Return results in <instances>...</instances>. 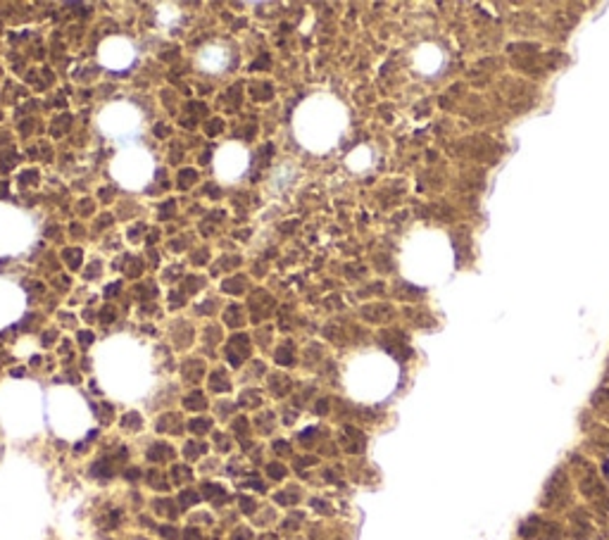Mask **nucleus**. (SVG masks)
Masks as SVG:
<instances>
[{
    "label": "nucleus",
    "mask_w": 609,
    "mask_h": 540,
    "mask_svg": "<svg viewBox=\"0 0 609 540\" xmlns=\"http://www.w3.org/2000/svg\"><path fill=\"white\" fill-rule=\"evenodd\" d=\"M245 357H248V338L245 336H236L229 343V360L233 364H241Z\"/></svg>",
    "instance_id": "1"
},
{
    "label": "nucleus",
    "mask_w": 609,
    "mask_h": 540,
    "mask_svg": "<svg viewBox=\"0 0 609 540\" xmlns=\"http://www.w3.org/2000/svg\"><path fill=\"white\" fill-rule=\"evenodd\" d=\"M157 431H167V433H181V416L169 412L157 419Z\"/></svg>",
    "instance_id": "2"
},
{
    "label": "nucleus",
    "mask_w": 609,
    "mask_h": 540,
    "mask_svg": "<svg viewBox=\"0 0 609 540\" xmlns=\"http://www.w3.org/2000/svg\"><path fill=\"white\" fill-rule=\"evenodd\" d=\"M171 457H174V450H171L167 443H155L148 450V459H150V462H167Z\"/></svg>",
    "instance_id": "3"
},
{
    "label": "nucleus",
    "mask_w": 609,
    "mask_h": 540,
    "mask_svg": "<svg viewBox=\"0 0 609 540\" xmlns=\"http://www.w3.org/2000/svg\"><path fill=\"white\" fill-rule=\"evenodd\" d=\"M200 495H202L205 500H217V502H219V498L226 500V498H224V488L217 486V483H202Z\"/></svg>",
    "instance_id": "4"
},
{
    "label": "nucleus",
    "mask_w": 609,
    "mask_h": 540,
    "mask_svg": "<svg viewBox=\"0 0 609 540\" xmlns=\"http://www.w3.org/2000/svg\"><path fill=\"white\" fill-rule=\"evenodd\" d=\"M183 404H186V409H193V412H200V409H205L207 407V400H205V395H202V393H190V395L186 397V400H183Z\"/></svg>",
    "instance_id": "5"
},
{
    "label": "nucleus",
    "mask_w": 609,
    "mask_h": 540,
    "mask_svg": "<svg viewBox=\"0 0 609 540\" xmlns=\"http://www.w3.org/2000/svg\"><path fill=\"white\" fill-rule=\"evenodd\" d=\"M195 502H200V493H195V490H181L179 495V505L181 509H186L190 505H195Z\"/></svg>",
    "instance_id": "6"
},
{
    "label": "nucleus",
    "mask_w": 609,
    "mask_h": 540,
    "mask_svg": "<svg viewBox=\"0 0 609 540\" xmlns=\"http://www.w3.org/2000/svg\"><path fill=\"white\" fill-rule=\"evenodd\" d=\"M272 390H274V395H286L288 390H291V381H288L286 376H279V381H276V378H272Z\"/></svg>",
    "instance_id": "7"
},
{
    "label": "nucleus",
    "mask_w": 609,
    "mask_h": 540,
    "mask_svg": "<svg viewBox=\"0 0 609 540\" xmlns=\"http://www.w3.org/2000/svg\"><path fill=\"white\" fill-rule=\"evenodd\" d=\"M171 478H174L176 483H186L193 478V474H190L188 466H174V469H171Z\"/></svg>",
    "instance_id": "8"
},
{
    "label": "nucleus",
    "mask_w": 609,
    "mask_h": 540,
    "mask_svg": "<svg viewBox=\"0 0 609 540\" xmlns=\"http://www.w3.org/2000/svg\"><path fill=\"white\" fill-rule=\"evenodd\" d=\"M122 426H124L126 431H138V428H140V416L136 412H129L124 419H122Z\"/></svg>",
    "instance_id": "9"
},
{
    "label": "nucleus",
    "mask_w": 609,
    "mask_h": 540,
    "mask_svg": "<svg viewBox=\"0 0 609 540\" xmlns=\"http://www.w3.org/2000/svg\"><path fill=\"white\" fill-rule=\"evenodd\" d=\"M231 386H229V381H226V376H224V371H214V376H212V390H229Z\"/></svg>",
    "instance_id": "10"
},
{
    "label": "nucleus",
    "mask_w": 609,
    "mask_h": 540,
    "mask_svg": "<svg viewBox=\"0 0 609 540\" xmlns=\"http://www.w3.org/2000/svg\"><path fill=\"white\" fill-rule=\"evenodd\" d=\"M260 404V395L257 390H245L241 395V407H257Z\"/></svg>",
    "instance_id": "11"
},
{
    "label": "nucleus",
    "mask_w": 609,
    "mask_h": 540,
    "mask_svg": "<svg viewBox=\"0 0 609 540\" xmlns=\"http://www.w3.org/2000/svg\"><path fill=\"white\" fill-rule=\"evenodd\" d=\"M210 426H212V421L202 416V419H193V421H190L188 428H190L193 433H207V431H210Z\"/></svg>",
    "instance_id": "12"
},
{
    "label": "nucleus",
    "mask_w": 609,
    "mask_h": 540,
    "mask_svg": "<svg viewBox=\"0 0 609 540\" xmlns=\"http://www.w3.org/2000/svg\"><path fill=\"white\" fill-rule=\"evenodd\" d=\"M205 450H207V445H202V443H188L186 450H183V455H186L188 459H195V457H200Z\"/></svg>",
    "instance_id": "13"
},
{
    "label": "nucleus",
    "mask_w": 609,
    "mask_h": 540,
    "mask_svg": "<svg viewBox=\"0 0 609 540\" xmlns=\"http://www.w3.org/2000/svg\"><path fill=\"white\" fill-rule=\"evenodd\" d=\"M155 509L159 514H167V517H176V509L171 505V500H157L155 502Z\"/></svg>",
    "instance_id": "14"
},
{
    "label": "nucleus",
    "mask_w": 609,
    "mask_h": 540,
    "mask_svg": "<svg viewBox=\"0 0 609 540\" xmlns=\"http://www.w3.org/2000/svg\"><path fill=\"white\" fill-rule=\"evenodd\" d=\"M159 536L164 540H181V533L174 526H159Z\"/></svg>",
    "instance_id": "15"
},
{
    "label": "nucleus",
    "mask_w": 609,
    "mask_h": 540,
    "mask_svg": "<svg viewBox=\"0 0 609 540\" xmlns=\"http://www.w3.org/2000/svg\"><path fill=\"white\" fill-rule=\"evenodd\" d=\"M238 502H241V509L245 514H252V512H255V507H257V502L252 498H238Z\"/></svg>",
    "instance_id": "16"
},
{
    "label": "nucleus",
    "mask_w": 609,
    "mask_h": 540,
    "mask_svg": "<svg viewBox=\"0 0 609 540\" xmlns=\"http://www.w3.org/2000/svg\"><path fill=\"white\" fill-rule=\"evenodd\" d=\"M267 471H269V476H272V478H284L286 476V469L281 464H269Z\"/></svg>",
    "instance_id": "17"
},
{
    "label": "nucleus",
    "mask_w": 609,
    "mask_h": 540,
    "mask_svg": "<svg viewBox=\"0 0 609 540\" xmlns=\"http://www.w3.org/2000/svg\"><path fill=\"white\" fill-rule=\"evenodd\" d=\"M276 362H279V364H291L293 357H291V353H288V348H281L279 353H276Z\"/></svg>",
    "instance_id": "18"
},
{
    "label": "nucleus",
    "mask_w": 609,
    "mask_h": 540,
    "mask_svg": "<svg viewBox=\"0 0 609 540\" xmlns=\"http://www.w3.org/2000/svg\"><path fill=\"white\" fill-rule=\"evenodd\" d=\"M233 431L245 435V433H248V421H245L243 416H241V419H236V421H233Z\"/></svg>",
    "instance_id": "19"
},
{
    "label": "nucleus",
    "mask_w": 609,
    "mask_h": 540,
    "mask_svg": "<svg viewBox=\"0 0 609 540\" xmlns=\"http://www.w3.org/2000/svg\"><path fill=\"white\" fill-rule=\"evenodd\" d=\"M181 540H200V531L198 529H186L181 533Z\"/></svg>",
    "instance_id": "20"
},
{
    "label": "nucleus",
    "mask_w": 609,
    "mask_h": 540,
    "mask_svg": "<svg viewBox=\"0 0 609 540\" xmlns=\"http://www.w3.org/2000/svg\"><path fill=\"white\" fill-rule=\"evenodd\" d=\"M250 538H252V536H250L248 529H241V531L233 533V540H250Z\"/></svg>",
    "instance_id": "21"
},
{
    "label": "nucleus",
    "mask_w": 609,
    "mask_h": 540,
    "mask_svg": "<svg viewBox=\"0 0 609 540\" xmlns=\"http://www.w3.org/2000/svg\"><path fill=\"white\" fill-rule=\"evenodd\" d=\"M274 450H276V452H281V455H286V452H288V443H286V440H276V443H274Z\"/></svg>",
    "instance_id": "22"
},
{
    "label": "nucleus",
    "mask_w": 609,
    "mask_h": 540,
    "mask_svg": "<svg viewBox=\"0 0 609 540\" xmlns=\"http://www.w3.org/2000/svg\"><path fill=\"white\" fill-rule=\"evenodd\" d=\"M217 445H221V450H229V443H226L224 435H217Z\"/></svg>",
    "instance_id": "23"
},
{
    "label": "nucleus",
    "mask_w": 609,
    "mask_h": 540,
    "mask_svg": "<svg viewBox=\"0 0 609 540\" xmlns=\"http://www.w3.org/2000/svg\"><path fill=\"white\" fill-rule=\"evenodd\" d=\"M140 476V471L138 469H131V471H126V478H138Z\"/></svg>",
    "instance_id": "24"
},
{
    "label": "nucleus",
    "mask_w": 609,
    "mask_h": 540,
    "mask_svg": "<svg viewBox=\"0 0 609 540\" xmlns=\"http://www.w3.org/2000/svg\"><path fill=\"white\" fill-rule=\"evenodd\" d=\"M93 338H91V334H81V343H91Z\"/></svg>",
    "instance_id": "25"
}]
</instances>
